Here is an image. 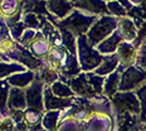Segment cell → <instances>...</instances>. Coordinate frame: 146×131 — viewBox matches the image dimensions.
I'll list each match as a JSON object with an SVG mask.
<instances>
[{
    "label": "cell",
    "instance_id": "6da1fadb",
    "mask_svg": "<svg viewBox=\"0 0 146 131\" xmlns=\"http://www.w3.org/2000/svg\"><path fill=\"white\" fill-rule=\"evenodd\" d=\"M105 80L106 76L97 75L93 71L81 72L78 76L67 80L66 84L72 88L75 95L91 100L98 95H103Z\"/></svg>",
    "mask_w": 146,
    "mask_h": 131
},
{
    "label": "cell",
    "instance_id": "7a4b0ae2",
    "mask_svg": "<svg viewBox=\"0 0 146 131\" xmlns=\"http://www.w3.org/2000/svg\"><path fill=\"white\" fill-rule=\"evenodd\" d=\"M49 22H51L56 27H63L70 33H72L75 37L78 38L81 35H86L90 31L92 25L95 23L98 19L96 15H87L81 12L80 10L74 9L72 12L68 15L66 19L58 20L56 17L49 13L47 15Z\"/></svg>",
    "mask_w": 146,
    "mask_h": 131
},
{
    "label": "cell",
    "instance_id": "3957f363",
    "mask_svg": "<svg viewBox=\"0 0 146 131\" xmlns=\"http://www.w3.org/2000/svg\"><path fill=\"white\" fill-rule=\"evenodd\" d=\"M119 19L113 15H100L92 25L86 36L91 46L95 47L106 38H108L118 29Z\"/></svg>",
    "mask_w": 146,
    "mask_h": 131
},
{
    "label": "cell",
    "instance_id": "277c9868",
    "mask_svg": "<svg viewBox=\"0 0 146 131\" xmlns=\"http://www.w3.org/2000/svg\"><path fill=\"white\" fill-rule=\"evenodd\" d=\"M78 59L82 72H92L97 69L104 60L102 55L95 47L88 43L86 35H81L78 37Z\"/></svg>",
    "mask_w": 146,
    "mask_h": 131
},
{
    "label": "cell",
    "instance_id": "5b68a950",
    "mask_svg": "<svg viewBox=\"0 0 146 131\" xmlns=\"http://www.w3.org/2000/svg\"><path fill=\"white\" fill-rule=\"evenodd\" d=\"M111 106L117 115L124 112L140 114L141 102L135 92H118L111 97Z\"/></svg>",
    "mask_w": 146,
    "mask_h": 131
},
{
    "label": "cell",
    "instance_id": "8992f818",
    "mask_svg": "<svg viewBox=\"0 0 146 131\" xmlns=\"http://www.w3.org/2000/svg\"><path fill=\"white\" fill-rule=\"evenodd\" d=\"M146 82V72L135 65L129 67L121 73V80L119 85L120 92H132L137 90Z\"/></svg>",
    "mask_w": 146,
    "mask_h": 131
},
{
    "label": "cell",
    "instance_id": "52a82bcc",
    "mask_svg": "<svg viewBox=\"0 0 146 131\" xmlns=\"http://www.w3.org/2000/svg\"><path fill=\"white\" fill-rule=\"evenodd\" d=\"M44 87H45V83L35 73L34 81L25 88L27 108H34V109H37V110H39V112H45Z\"/></svg>",
    "mask_w": 146,
    "mask_h": 131
},
{
    "label": "cell",
    "instance_id": "ba28073f",
    "mask_svg": "<svg viewBox=\"0 0 146 131\" xmlns=\"http://www.w3.org/2000/svg\"><path fill=\"white\" fill-rule=\"evenodd\" d=\"M74 9L87 15H110L105 0H71Z\"/></svg>",
    "mask_w": 146,
    "mask_h": 131
},
{
    "label": "cell",
    "instance_id": "9c48e42d",
    "mask_svg": "<svg viewBox=\"0 0 146 131\" xmlns=\"http://www.w3.org/2000/svg\"><path fill=\"white\" fill-rule=\"evenodd\" d=\"M137 51L139 50L135 48L132 43L129 42H122L117 50V55L119 58V67L118 70L120 72H123L125 69H128L131 66H134L136 63L137 59Z\"/></svg>",
    "mask_w": 146,
    "mask_h": 131
},
{
    "label": "cell",
    "instance_id": "30bf717a",
    "mask_svg": "<svg viewBox=\"0 0 146 131\" xmlns=\"http://www.w3.org/2000/svg\"><path fill=\"white\" fill-rule=\"evenodd\" d=\"M44 105L45 110H63L64 108H70L73 105L72 98H60L54 95L49 85H45L44 87Z\"/></svg>",
    "mask_w": 146,
    "mask_h": 131
},
{
    "label": "cell",
    "instance_id": "8fae6325",
    "mask_svg": "<svg viewBox=\"0 0 146 131\" xmlns=\"http://www.w3.org/2000/svg\"><path fill=\"white\" fill-rule=\"evenodd\" d=\"M46 8L48 12L58 20L66 19L74 10L71 1L69 0H47Z\"/></svg>",
    "mask_w": 146,
    "mask_h": 131
},
{
    "label": "cell",
    "instance_id": "7c38bea8",
    "mask_svg": "<svg viewBox=\"0 0 146 131\" xmlns=\"http://www.w3.org/2000/svg\"><path fill=\"white\" fill-rule=\"evenodd\" d=\"M27 49L33 54L34 57H36L38 59H45L51 49V46L48 38L45 37L40 31H37L35 38L33 39V42L31 43Z\"/></svg>",
    "mask_w": 146,
    "mask_h": 131
},
{
    "label": "cell",
    "instance_id": "4fadbf2b",
    "mask_svg": "<svg viewBox=\"0 0 146 131\" xmlns=\"http://www.w3.org/2000/svg\"><path fill=\"white\" fill-rule=\"evenodd\" d=\"M123 42V38L120 35V33L118 30L113 32L108 38H106L100 44H98L96 46V49L102 54V55H112L116 54L119 45Z\"/></svg>",
    "mask_w": 146,
    "mask_h": 131
},
{
    "label": "cell",
    "instance_id": "5bb4252c",
    "mask_svg": "<svg viewBox=\"0 0 146 131\" xmlns=\"http://www.w3.org/2000/svg\"><path fill=\"white\" fill-rule=\"evenodd\" d=\"M8 108L9 110H12V109L25 110L27 108L26 94H25L24 88L11 86L10 93H9V100H8Z\"/></svg>",
    "mask_w": 146,
    "mask_h": 131
},
{
    "label": "cell",
    "instance_id": "9a60e30c",
    "mask_svg": "<svg viewBox=\"0 0 146 131\" xmlns=\"http://www.w3.org/2000/svg\"><path fill=\"white\" fill-rule=\"evenodd\" d=\"M117 30L119 31L123 41L129 42V43H133L137 36V32H139L136 25L134 24L133 21L128 17L119 19V24H118Z\"/></svg>",
    "mask_w": 146,
    "mask_h": 131
},
{
    "label": "cell",
    "instance_id": "2e32d148",
    "mask_svg": "<svg viewBox=\"0 0 146 131\" xmlns=\"http://www.w3.org/2000/svg\"><path fill=\"white\" fill-rule=\"evenodd\" d=\"M47 0H22L21 11L22 15L27 13H35L37 15H48L49 12L46 8Z\"/></svg>",
    "mask_w": 146,
    "mask_h": 131
},
{
    "label": "cell",
    "instance_id": "e0dca14e",
    "mask_svg": "<svg viewBox=\"0 0 146 131\" xmlns=\"http://www.w3.org/2000/svg\"><path fill=\"white\" fill-rule=\"evenodd\" d=\"M22 0H0V17L3 20L14 18L18 14H22L21 11Z\"/></svg>",
    "mask_w": 146,
    "mask_h": 131
},
{
    "label": "cell",
    "instance_id": "ac0fdd59",
    "mask_svg": "<svg viewBox=\"0 0 146 131\" xmlns=\"http://www.w3.org/2000/svg\"><path fill=\"white\" fill-rule=\"evenodd\" d=\"M119 67V58L118 55L112 54V55H105L104 56V60L102 65L95 69L93 72H95L97 75H102V76H106L109 75L110 73L115 72Z\"/></svg>",
    "mask_w": 146,
    "mask_h": 131
},
{
    "label": "cell",
    "instance_id": "d6986e66",
    "mask_svg": "<svg viewBox=\"0 0 146 131\" xmlns=\"http://www.w3.org/2000/svg\"><path fill=\"white\" fill-rule=\"evenodd\" d=\"M35 79V72L32 70H27L25 72H19L14 73L11 76L7 78L6 80L12 87H20V88H26Z\"/></svg>",
    "mask_w": 146,
    "mask_h": 131
},
{
    "label": "cell",
    "instance_id": "ffe728a7",
    "mask_svg": "<svg viewBox=\"0 0 146 131\" xmlns=\"http://www.w3.org/2000/svg\"><path fill=\"white\" fill-rule=\"evenodd\" d=\"M120 80H121V72L117 69L115 72L110 73L109 75L106 76L105 84H104L103 94L111 100V97L118 93L119 91V85H120Z\"/></svg>",
    "mask_w": 146,
    "mask_h": 131
},
{
    "label": "cell",
    "instance_id": "44dd1931",
    "mask_svg": "<svg viewBox=\"0 0 146 131\" xmlns=\"http://www.w3.org/2000/svg\"><path fill=\"white\" fill-rule=\"evenodd\" d=\"M10 88L11 85L7 80H0V116L2 118L9 117L8 100H9Z\"/></svg>",
    "mask_w": 146,
    "mask_h": 131
},
{
    "label": "cell",
    "instance_id": "7402d4cb",
    "mask_svg": "<svg viewBox=\"0 0 146 131\" xmlns=\"http://www.w3.org/2000/svg\"><path fill=\"white\" fill-rule=\"evenodd\" d=\"M127 17L132 20L137 30H140L146 21V3L133 6L130 10H128Z\"/></svg>",
    "mask_w": 146,
    "mask_h": 131
},
{
    "label": "cell",
    "instance_id": "603a6c76",
    "mask_svg": "<svg viewBox=\"0 0 146 131\" xmlns=\"http://www.w3.org/2000/svg\"><path fill=\"white\" fill-rule=\"evenodd\" d=\"M38 78L45 83V85H52L55 82L59 81V73L54 70L50 66H48L47 63L43 66L42 68L39 69L37 72H35Z\"/></svg>",
    "mask_w": 146,
    "mask_h": 131
},
{
    "label": "cell",
    "instance_id": "cb8c5ba5",
    "mask_svg": "<svg viewBox=\"0 0 146 131\" xmlns=\"http://www.w3.org/2000/svg\"><path fill=\"white\" fill-rule=\"evenodd\" d=\"M29 69L18 63H0V80L11 76L12 73L25 72Z\"/></svg>",
    "mask_w": 146,
    "mask_h": 131
},
{
    "label": "cell",
    "instance_id": "d4e9b609",
    "mask_svg": "<svg viewBox=\"0 0 146 131\" xmlns=\"http://www.w3.org/2000/svg\"><path fill=\"white\" fill-rule=\"evenodd\" d=\"M61 115V110H49L46 112L43 116L42 126L46 131H57L58 120Z\"/></svg>",
    "mask_w": 146,
    "mask_h": 131
},
{
    "label": "cell",
    "instance_id": "484cf974",
    "mask_svg": "<svg viewBox=\"0 0 146 131\" xmlns=\"http://www.w3.org/2000/svg\"><path fill=\"white\" fill-rule=\"evenodd\" d=\"M44 112H39L34 108H26L24 110V121L29 130L32 128H35L37 126L42 125Z\"/></svg>",
    "mask_w": 146,
    "mask_h": 131
},
{
    "label": "cell",
    "instance_id": "4316f807",
    "mask_svg": "<svg viewBox=\"0 0 146 131\" xmlns=\"http://www.w3.org/2000/svg\"><path fill=\"white\" fill-rule=\"evenodd\" d=\"M61 33L62 41H63V46L67 48L72 55L78 56V38L73 35L72 33H70L63 27H57Z\"/></svg>",
    "mask_w": 146,
    "mask_h": 131
},
{
    "label": "cell",
    "instance_id": "83f0119b",
    "mask_svg": "<svg viewBox=\"0 0 146 131\" xmlns=\"http://www.w3.org/2000/svg\"><path fill=\"white\" fill-rule=\"evenodd\" d=\"M50 88H51L54 95L60 97V98H72L75 96V93L72 91V88L68 84L61 81L55 82L52 85H50Z\"/></svg>",
    "mask_w": 146,
    "mask_h": 131
},
{
    "label": "cell",
    "instance_id": "f1b7e54d",
    "mask_svg": "<svg viewBox=\"0 0 146 131\" xmlns=\"http://www.w3.org/2000/svg\"><path fill=\"white\" fill-rule=\"evenodd\" d=\"M107 9L109 11L110 15H113L117 18H124L127 17V13H128V10L116 0L107 1Z\"/></svg>",
    "mask_w": 146,
    "mask_h": 131
},
{
    "label": "cell",
    "instance_id": "f546056e",
    "mask_svg": "<svg viewBox=\"0 0 146 131\" xmlns=\"http://www.w3.org/2000/svg\"><path fill=\"white\" fill-rule=\"evenodd\" d=\"M21 20L26 24L29 29L35 30V31H40V27H42L40 15H37L35 13H27V14L22 15Z\"/></svg>",
    "mask_w": 146,
    "mask_h": 131
},
{
    "label": "cell",
    "instance_id": "4dcf8cb0",
    "mask_svg": "<svg viewBox=\"0 0 146 131\" xmlns=\"http://www.w3.org/2000/svg\"><path fill=\"white\" fill-rule=\"evenodd\" d=\"M135 94L141 102V121L146 122V82L135 90Z\"/></svg>",
    "mask_w": 146,
    "mask_h": 131
},
{
    "label": "cell",
    "instance_id": "1f68e13d",
    "mask_svg": "<svg viewBox=\"0 0 146 131\" xmlns=\"http://www.w3.org/2000/svg\"><path fill=\"white\" fill-rule=\"evenodd\" d=\"M8 27H9V30H10L11 36H12L13 39H15L17 42H19V39L21 38V36H22V34L24 33L25 30L29 29L22 20L17 22V23H14V24L10 25V26H8Z\"/></svg>",
    "mask_w": 146,
    "mask_h": 131
},
{
    "label": "cell",
    "instance_id": "d6a6232c",
    "mask_svg": "<svg viewBox=\"0 0 146 131\" xmlns=\"http://www.w3.org/2000/svg\"><path fill=\"white\" fill-rule=\"evenodd\" d=\"M136 67L141 68L146 72V39L143 42L137 51V59H136Z\"/></svg>",
    "mask_w": 146,
    "mask_h": 131
},
{
    "label": "cell",
    "instance_id": "836d02e7",
    "mask_svg": "<svg viewBox=\"0 0 146 131\" xmlns=\"http://www.w3.org/2000/svg\"><path fill=\"white\" fill-rule=\"evenodd\" d=\"M37 31L35 30H32V29H27L25 30L24 33L22 34L21 38L19 39V43L21 44L22 46H24L25 48H29V46L31 45V43L33 42V39L35 38Z\"/></svg>",
    "mask_w": 146,
    "mask_h": 131
},
{
    "label": "cell",
    "instance_id": "e575fe53",
    "mask_svg": "<svg viewBox=\"0 0 146 131\" xmlns=\"http://www.w3.org/2000/svg\"><path fill=\"white\" fill-rule=\"evenodd\" d=\"M0 131H14V122L10 117L0 121Z\"/></svg>",
    "mask_w": 146,
    "mask_h": 131
},
{
    "label": "cell",
    "instance_id": "d590c367",
    "mask_svg": "<svg viewBox=\"0 0 146 131\" xmlns=\"http://www.w3.org/2000/svg\"><path fill=\"white\" fill-rule=\"evenodd\" d=\"M110 1V0H109ZM116 1H118V2H120L122 6L124 7L127 10H130L132 7H133V5L131 3V1L130 0H116Z\"/></svg>",
    "mask_w": 146,
    "mask_h": 131
},
{
    "label": "cell",
    "instance_id": "8d00e7d4",
    "mask_svg": "<svg viewBox=\"0 0 146 131\" xmlns=\"http://www.w3.org/2000/svg\"><path fill=\"white\" fill-rule=\"evenodd\" d=\"M133 6H139L142 3H146V0H130Z\"/></svg>",
    "mask_w": 146,
    "mask_h": 131
},
{
    "label": "cell",
    "instance_id": "74e56055",
    "mask_svg": "<svg viewBox=\"0 0 146 131\" xmlns=\"http://www.w3.org/2000/svg\"><path fill=\"white\" fill-rule=\"evenodd\" d=\"M29 131H46L45 129L43 128V126H37V127H35V128H32V129H30Z\"/></svg>",
    "mask_w": 146,
    "mask_h": 131
},
{
    "label": "cell",
    "instance_id": "f35d334b",
    "mask_svg": "<svg viewBox=\"0 0 146 131\" xmlns=\"http://www.w3.org/2000/svg\"><path fill=\"white\" fill-rule=\"evenodd\" d=\"M105 1H106V2H107V1H109V0H105Z\"/></svg>",
    "mask_w": 146,
    "mask_h": 131
},
{
    "label": "cell",
    "instance_id": "ab89813d",
    "mask_svg": "<svg viewBox=\"0 0 146 131\" xmlns=\"http://www.w3.org/2000/svg\"><path fill=\"white\" fill-rule=\"evenodd\" d=\"M0 118H2V117H1V116H0Z\"/></svg>",
    "mask_w": 146,
    "mask_h": 131
},
{
    "label": "cell",
    "instance_id": "60d3db41",
    "mask_svg": "<svg viewBox=\"0 0 146 131\" xmlns=\"http://www.w3.org/2000/svg\"><path fill=\"white\" fill-rule=\"evenodd\" d=\"M69 1H71V0H69Z\"/></svg>",
    "mask_w": 146,
    "mask_h": 131
}]
</instances>
